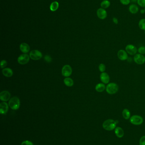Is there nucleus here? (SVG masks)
Listing matches in <instances>:
<instances>
[{
    "mask_svg": "<svg viewBox=\"0 0 145 145\" xmlns=\"http://www.w3.org/2000/svg\"><path fill=\"white\" fill-rule=\"evenodd\" d=\"M117 123V121H115L112 119H107L102 124V127L106 130L112 131L116 128Z\"/></svg>",
    "mask_w": 145,
    "mask_h": 145,
    "instance_id": "1",
    "label": "nucleus"
},
{
    "mask_svg": "<svg viewBox=\"0 0 145 145\" xmlns=\"http://www.w3.org/2000/svg\"><path fill=\"white\" fill-rule=\"evenodd\" d=\"M9 106L12 110H18L20 106V101L19 98L15 96L10 99L9 102Z\"/></svg>",
    "mask_w": 145,
    "mask_h": 145,
    "instance_id": "2",
    "label": "nucleus"
},
{
    "mask_svg": "<svg viewBox=\"0 0 145 145\" xmlns=\"http://www.w3.org/2000/svg\"><path fill=\"white\" fill-rule=\"evenodd\" d=\"M118 86L116 83H110L107 84L106 90L108 94L113 95L117 93L118 90Z\"/></svg>",
    "mask_w": 145,
    "mask_h": 145,
    "instance_id": "3",
    "label": "nucleus"
},
{
    "mask_svg": "<svg viewBox=\"0 0 145 145\" xmlns=\"http://www.w3.org/2000/svg\"><path fill=\"white\" fill-rule=\"evenodd\" d=\"M130 122L134 125H140L143 123V119L138 115H134L130 118Z\"/></svg>",
    "mask_w": 145,
    "mask_h": 145,
    "instance_id": "4",
    "label": "nucleus"
},
{
    "mask_svg": "<svg viewBox=\"0 0 145 145\" xmlns=\"http://www.w3.org/2000/svg\"><path fill=\"white\" fill-rule=\"evenodd\" d=\"M42 54L41 52L37 50L31 51L29 54L30 58L34 60H38L42 57Z\"/></svg>",
    "mask_w": 145,
    "mask_h": 145,
    "instance_id": "5",
    "label": "nucleus"
},
{
    "mask_svg": "<svg viewBox=\"0 0 145 145\" xmlns=\"http://www.w3.org/2000/svg\"><path fill=\"white\" fill-rule=\"evenodd\" d=\"M29 56L28 55V54H22L18 57L17 59V62L20 65H25L29 62Z\"/></svg>",
    "mask_w": 145,
    "mask_h": 145,
    "instance_id": "6",
    "label": "nucleus"
},
{
    "mask_svg": "<svg viewBox=\"0 0 145 145\" xmlns=\"http://www.w3.org/2000/svg\"><path fill=\"white\" fill-rule=\"evenodd\" d=\"M72 70L69 65H65L62 69V74L65 77H69L72 74Z\"/></svg>",
    "mask_w": 145,
    "mask_h": 145,
    "instance_id": "7",
    "label": "nucleus"
},
{
    "mask_svg": "<svg viewBox=\"0 0 145 145\" xmlns=\"http://www.w3.org/2000/svg\"><path fill=\"white\" fill-rule=\"evenodd\" d=\"M134 60L136 63L138 65H142L145 62V57L142 54H135L134 57Z\"/></svg>",
    "mask_w": 145,
    "mask_h": 145,
    "instance_id": "8",
    "label": "nucleus"
},
{
    "mask_svg": "<svg viewBox=\"0 0 145 145\" xmlns=\"http://www.w3.org/2000/svg\"><path fill=\"white\" fill-rule=\"evenodd\" d=\"M126 51L127 53L131 55H134L137 52V50L135 46L132 44L127 45L126 47Z\"/></svg>",
    "mask_w": 145,
    "mask_h": 145,
    "instance_id": "9",
    "label": "nucleus"
},
{
    "mask_svg": "<svg viewBox=\"0 0 145 145\" xmlns=\"http://www.w3.org/2000/svg\"><path fill=\"white\" fill-rule=\"evenodd\" d=\"M97 15L99 18L101 20H104L107 17V12L105 9L100 8L97 9Z\"/></svg>",
    "mask_w": 145,
    "mask_h": 145,
    "instance_id": "10",
    "label": "nucleus"
},
{
    "mask_svg": "<svg viewBox=\"0 0 145 145\" xmlns=\"http://www.w3.org/2000/svg\"><path fill=\"white\" fill-rule=\"evenodd\" d=\"M11 94L6 90L2 91L0 94V99L3 102H7L10 100Z\"/></svg>",
    "mask_w": 145,
    "mask_h": 145,
    "instance_id": "11",
    "label": "nucleus"
},
{
    "mask_svg": "<svg viewBox=\"0 0 145 145\" xmlns=\"http://www.w3.org/2000/svg\"><path fill=\"white\" fill-rule=\"evenodd\" d=\"M117 57L121 61L126 60L128 58L127 52L123 50H120L117 52Z\"/></svg>",
    "mask_w": 145,
    "mask_h": 145,
    "instance_id": "12",
    "label": "nucleus"
},
{
    "mask_svg": "<svg viewBox=\"0 0 145 145\" xmlns=\"http://www.w3.org/2000/svg\"><path fill=\"white\" fill-rule=\"evenodd\" d=\"M100 79L103 84H108L110 81V77L109 74L106 72H102L100 75Z\"/></svg>",
    "mask_w": 145,
    "mask_h": 145,
    "instance_id": "13",
    "label": "nucleus"
},
{
    "mask_svg": "<svg viewBox=\"0 0 145 145\" xmlns=\"http://www.w3.org/2000/svg\"><path fill=\"white\" fill-rule=\"evenodd\" d=\"M9 109L8 104L6 102H3L0 104V113L1 114H5L8 112Z\"/></svg>",
    "mask_w": 145,
    "mask_h": 145,
    "instance_id": "14",
    "label": "nucleus"
},
{
    "mask_svg": "<svg viewBox=\"0 0 145 145\" xmlns=\"http://www.w3.org/2000/svg\"><path fill=\"white\" fill-rule=\"evenodd\" d=\"M20 50L24 54H27L30 51V47L26 43H22L20 45Z\"/></svg>",
    "mask_w": 145,
    "mask_h": 145,
    "instance_id": "15",
    "label": "nucleus"
},
{
    "mask_svg": "<svg viewBox=\"0 0 145 145\" xmlns=\"http://www.w3.org/2000/svg\"><path fill=\"white\" fill-rule=\"evenodd\" d=\"M115 132L116 136L118 138H122L124 135V132L122 128L117 127L115 129Z\"/></svg>",
    "mask_w": 145,
    "mask_h": 145,
    "instance_id": "16",
    "label": "nucleus"
},
{
    "mask_svg": "<svg viewBox=\"0 0 145 145\" xmlns=\"http://www.w3.org/2000/svg\"><path fill=\"white\" fill-rule=\"evenodd\" d=\"M2 74L5 77H10L13 75V71L11 68H6L2 70Z\"/></svg>",
    "mask_w": 145,
    "mask_h": 145,
    "instance_id": "17",
    "label": "nucleus"
},
{
    "mask_svg": "<svg viewBox=\"0 0 145 145\" xmlns=\"http://www.w3.org/2000/svg\"><path fill=\"white\" fill-rule=\"evenodd\" d=\"M129 9L130 12L132 14H136L138 12L139 8L136 4H131L129 6Z\"/></svg>",
    "mask_w": 145,
    "mask_h": 145,
    "instance_id": "18",
    "label": "nucleus"
},
{
    "mask_svg": "<svg viewBox=\"0 0 145 145\" xmlns=\"http://www.w3.org/2000/svg\"><path fill=\"white\" fill-rule=\"evenodd\" d=\"M106 88L105 85L103 83H99L95 87V90L98 92H102Z\"/></svg>",
    "mask_w": 145,
    "mask_h": 145,
    "instance_id": "19",
    "label": "nucleus"
},
{
    "mask_svg": "<svg viewBox=\"0 0 145 145\" xmlns=\"http://www.w3.org/2000/svg\"><path fill=\"white\" fill-rule=\"evenodd\" d=\"M122 115L124 118L128 120L131 117V112L127 109H125L122 112Z\"/></svg>",
    "mask_w": 145,
    "mask_h": 145,
    "instance_id": "20",
    "label": "nucleus"
},
{
    "mask_svg": "<svg viewBox=\"0 0 145 145\" xmlns=\"http://www.w3.org/2000/svg\"><path fill=\"white\" fill-rule=\"evenodd\" d=\"M111 5L110 2L109 0H103L101 2L100 7L101 8L104 9H106L109 8Z\"/></svg>",
    "mask_w": 145,
    "mask_h": 145,
    "instance_id": "21",
    "label": "nucleus"
},
{
    "mask_svg": "<svg viewBox=\"0 0 145 145\" xmlns=\"http://www.w3.org/2000/svg\"><path fill=\"white\" fill-rule=\"evenodd\" d=\"M64 82L66 85L68 87H70L73 85L74 81L71 78L67 77L64 79Z\"/></svg>",
    "mask_w": 145,
    "mask_h": 145,
    "instance_id": "22",
    "label": "nucleus"
},
{
    "mask_svg": "<svg viewBox=\"0 0 145 145\" xmlns=\"http://www.w3.org/2000/svg\"><path fill=\"white\" fill-rule=\"evenodd\" d=\"M59 7V3L57 2H53L50 6V9L52 12L57 10Z\"/></svg>",
    "mask_w": 145,
    "mask_h": 145,
    "instance_id": "23",
    "label": "nucleus"
},
{
    "mask_svg": "<svg viewBox=\"0 0 145 145\" xmlns=\"http://www.w3.org/2000/svg\"><path fill=\"white\" fill-rule=\"evenodd\" d=\"M139 27L140 29L142 30H145V19H142L139 22Z\"/></svg>",
    "mask_w": 145,
    "mask_h": 145,
    "instance_id": "24",
    "label": "nucleus"
},
{
    "mask_svg": "<svg viewBox=\"0 0 145 145\" xmlns=\"http://www.w3.org/2000/svg\"><path fill=\"white\" fill-rule=\"evenodd\" d=\"M106 66L104 64L101 63L99 65V70L101 72H104L106 70Z\"/></svg>",
    "mask_w": 145,
    "mask_h": 145,
    "instance_id": "25",
    "label": "nucleus"
},
{
    "mask_svg": "<svg viewBox=\"0 0 145 145\" xmlns=\"http://www.w3.org/2000/svg\"><path fill=\"white\" fill-rule=\"evenodd\" d=\"M137 3L140 7H145V0H137Z\"/></svg>",
    "mask_w": 145,
    "mask_h": 145,
    "instance_id": "26",
    "label": "nucleus"
},
{
    "mask_svg": "<svg viewBox=\"0 0 145 145\" xmlns=\"http://www.w3.org/2000/svg\"><path fill=\"white\" fill-rule=\"evenodd\" d=\"M138 52L140 54H145V46H141L138 49Z\"/></svg>",
    "mask_w": 145,
    "mask_h": 145,
    "instance_id": "27",
    "label": "nucleus"
},
{
    "mask_svg": "<svg viewBox=\"0 0 145 145\" xmlns=\"http://www.w3.org/2000/svg\"><path fill=\"white\" fill-rule=\"evenodd\" d=\"M121 4L124 5H128L130 3V0H120Z\"/></svg>",
    "mask_w": 145,
    "mask_h": 145,
    "instance_id": "28",
    "label": "nucleus"
},
{
    "mask_svg": "<svg viewBox=\"0 0 145 145\" xmlns=\"http://www.w3.org/2000/svg\"><path fill=\"white\" fill-rule=\"evenodd\" d=\"M140 145H145V136H143L140 138L139 142Z\"/></svg>",
    "mask_w": 145,
    "mask_h": 145,
    "instance_id": "29",
    "label": "nucleus"
},
{
    "mask_svg": "<svg viewBox=\"0 0 145 145\" xmlns=\"http://www.w3.org/2000/svg\"><path fill=\"white\" fill-rule=\"evenodd\" d=\"M22 145H33V144L31 141L29 140H25L22 142Z\"/></svg>",
    "mask_w": 145,
    "mask_h": 145,
    "instance_id": "30",
    "label": "nucleus"
},
{
    "mask_svg": "<svg viewBox=\"0 0 145 145\" xmlns=\"http://www.w3.org/2000/svg\"><path fill=\"white\" fill-rule=\"evenodd\" d=\"M7 61L5 60H2L1 63V67L2 68H3L5 67L6 66H7Z\"/></svg>",
    "mask_w": 145,
    "mask_h": 145,
    "instance_id": "31",
    "label": "nucleus"
},
{
    "mask_svg": "<svg viewBox=\"0 0 145 145\" xmlns=\"http://www.w3.org/2000/svg\"><path fill=\"white\" fill-rule=\"evenodd\" d=\"M44 59L47 62H50L52 61V58L49 55H46Z\"/></svg>",
    "mask_w": 145,
    "mask_h": 145,
    "instance_id": "32",
    "label": "nucleus"
},
{
    "mask_svg": "<svg viewBox=\"0 0 145 145\" xmlns=\"http://www.w3.org/2000/svg\"><path fill=\"white\" fill-rule=\"evenodd\" d=\"M112 21H113V22L115 24H117L118 23V20L116 17H113L112 19Z\"/></svg>",
    "mask_w": 145,
    "mask_h": 145,
    "instance_id": "33",
    "label": "nucleus"
},
{
    "mask_svg": "<svg viewBox=\"0 0 145 145\" xmlns=\"http://www.w3.org/2000/svg\"><path fill=\"white\" fill-rule=\"evenodd\" d=\"M140 13L142 14H143L145 13V11L144 9H141L140 11Z\"/></svg>",
    "mask_w": 145,
    "mask_h": 145,
    "instance_id": "34",
    "label": "nucleus"
},
{
    "mask_svg": "<svg viewBox=\"0 0 145 145\" xmlns=\"http://www.w3.org/2000/svg\"><path fill=\"white\" fill-rule=\"evenodd\" d=\"M131 2H132V3H137V0H130Z\"/></svg>",
    "mask_w": 145,
    "mask_h": 145,
    "instance_id": "35",
    "label": "nucleus"
},
{
    "mask_svg": "<svg viewBox=\"0 0 145 145\" xmlns=\"http://www.w3.org/2000/svg\"><path fill=\"white\" fill-rule=\"evenodd\" d=\"M144 10H145V9H144Z\"/></svg>",
    "mask_w": 145,
    "mask_h": 145,
    "instance_id": "36",
    "label": "nucleus"
},
{
    "mask_svg": "<svg viewBox=\"0 0 145 145\" xmlns=\"http://www.w3.org/2000/svg\"></svg>",
    "mask_w": 145,
    "mask_h": 145,
    "instance_id": "37",
    "label": "nucleus"
}]
</instances>
